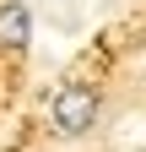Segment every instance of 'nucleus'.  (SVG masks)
Listing matches in <instances>:
<instances>
[{
    "label": "nucleus",
    "instance_id": "2",
    "mask_svg": "<svg viewBox=\"0 0 146 152\" xmlns=\"http://www.w3.org/2000/svg\"><path fill=\"white\" fill-rule=\"evenodd\" d=\"M27 38H33L27 6H0V44L6 49H27Z\"/></svg>",
    "mask_w": 146,
    "mask_h": 152
},
{
    "label": "nucleus",
    "instance_id": "1",
    "mask_svg": "<svg viewBox=\"0 0 146 152\" xmlns=\"http://www.w3.org/2000/svg\"><path fill=\"white\" fill-rule=\"evenodd\" d=\"M98 87H87V82H65L60 92H54V130L60 136H87V130L98 125Z\"/></svg>",
    "mask_w": 146,
    "mask_h": 152
}]
</instances>
